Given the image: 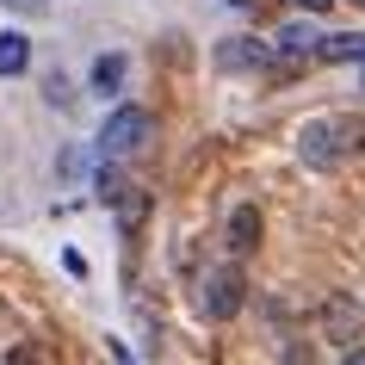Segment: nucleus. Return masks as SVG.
Listing matches in <instances>:
<instances>
[{
    "label": "nucleus",
    "mask_w": 365,
    "mask_h": 365,
    "mask_svg": "<svg viewBox=\"0 0 365 365\" xmlns=\"http://www.w3.org/2000/svg\"><path fill=\"white\" fill-rule=\"evenodd\" d=\"M230 6H248V0H230Z\"/></svg>",
    "instance_id": "18"
},
{
    "label": "nucleus",
    "mask_w": 365,
    "mask_h": 365,
    "mask_svg": "<svg viewBox=\"0 0 365 365\" xmlns=\"http://www.w3.org/2000/svg\"><path fill=\"white\" fill-rule=\"evenodd\" d=\"M124 75H130V62L118 56V50H112V56H99V62H93V93H99V99L124 93Z\"/></svg>",
    "instance_id": "6"
},
{
    "label": "nucleus",
    "mask_w": 365,
    "mask_h": 365,
    "mask_svg": "<svg viewBox=\"0 0 365 365\" xmlns=\"http://www.w3.org/2000/svg\"><path fill=\"white\" fill-rule=\"evenodd\" d=\"M297 6H304V13H322V6H328V0H297Z\"/></svg>",
    "instance_id": "15"
},
{
    "label": "nucleus",
    "mask_w": 365,
    "mask_h": 365,
    "mask_svg": "<svg viewBox=\"0 0 365 365\" xmlns=\"http://www.w3.org/2000/svg\"><path fill=\"white\" fill-rule=\"evenodd\" d=\"M359 81H365V56H359Z\"/></svg>",
    "instance_id": "17"
},
{
    "label": "nucleus",
    "mask_w": 365,
    "mask_h": 365,
    "mask_svg": "<svg viewBox=\"0 0 365 365\" xmlns=\"http://www.w3.org/2000/svg\"><path fill=\"white\" fill-rule=\"evenodd\" d=\"M143 217H149V198H143V192H136V186H130V198L118 205V223H124V230H136Z\"/></svg>",
    "instance_id": "11"
},
{
    "label": "nucleus",
    "mask_w": 365,
    "mask_h": 365,
    "mask_svg": "<svg viewBox=\"0 0 365 365\" xmlns=\"http://www.w3.org/2000/svg\"><path fill=\"white\" fill-rule=\"evenodd\" d=\"M217 68H272V50L254 38H230L217 43Z\"/></svg>",
    "instance_id": "5"
},
{
    "label": "nucleus",
    "mask_w": 365,
    "mask_h": 365,
    "mask_svg": "<svg viewBox=\"0 0 365 365\" xmlns=\"http://www.w3.org/2000/svg\"><path fill=\"white\" fill-rule=\"evenodd\" d=\"M254 242H260V211H254V205H235V211H230V248L248 254Z\"/></svg>",
    "instance_id": "7"
},
{
    "label": "nucleus",
    "mask_w": 365,
    "mask_h": 365,
    "mask_svg": "<svg viewBox=\"0 0 365 365\" xmlns=\"http://www.w3.org/2000/svg\"><path fill=\"white\" fill-rule=\"evenodd\" d=\"M149 130H155V118L143 112V106H124V112L106 118V136H99V149H106V155H136L143 143H149Z\"/></svg>",
    "instance_id": "3"
},
{
    "label": "nucleus",
    "mask_w": 365,
    "mask_h": 365,
    "mask_svg": "<svg viewBox=\"0 0 365 365\" xmlns=\"http://www.w3.org/2000/svg\"><path fill=\"white\" fill-rule=\"evenodd\" d=\"M297 149H304L309 168H334L346 149H359V124H328V118H316V124H304Z\"/></svg>",
    "instance_id": "1"
},
{
    "label": "nucleus",
    "mask_w": 365,
    "mask_h": 365,
    "mask_svg": "<svg viewBox=\"0 0 365 365\" xmlns=\"http://www.w3.org/2000/svg\"><path fill=\"white\" fill-rule=\"evenodd\" d=\"M322 334L353 346V334H359V304H353L346 291H328V304H322Z\"/></svg>",
    "instance_id": "4"
},
{
    "label": "nucleus",
    "mask_w": 365,
    "mask_h": 365,
    "mask_svg": "<svg viewBox=\"0 0 365 365\" xmlns=\"http://www.w3.org/2000/svg\"><path fill=\"white\" fill-rule=\"evenodd\" d=\"M25 62H31L25 31H0V75H25Z\"/></svg>",
    "instance_id": "9"
},
{
    "label": "nucleus",
    "mask_w": 365,
    "mask_h": 365,
    "mask_svg": "<svg viewBox=\"0 0 365 365\" xmlns=\"http://www.w3.org/2000/svg\"><path fill=\"white\" fill-rule=\"evenodd\" d=\"M242 297H248L242 267H217V272H205V285H198V304H205V316H217V322H230L235 309H242Z\"/></svg>",
    "instance_id": "2"
},
{
    "label": "nucleus",
    "mask_w": 365,
    "mask_h": 365,
    "mask_svg": "<svg viewBox=\"0 0 365 365\" xmlns=\"http://www.w3.org/2000/svg\"><path fill=\"white\" fill-rule=\"evenodd\" d=\"M6 6H19V13H43V0H6Z\"/></svg>",
    "instance_id": "14"
},
{
    "label": "nucleus",
    "mask_w": 365,
    "mask_h": 365,
    "mask_svg": "<svg viewBox=\"0 0 365 365\" xmlns=\"http://www.w3.org/2000/svg\"><path fill=\"white\" fill-rule=\"evenodd\" d=\"M359 6H365V0H359Z\"/></svg>",
    "instance_id": "19"
},
{
    "label": "nucleus",
    "mask_w": 365,
    "mask_h": 365,
    "mask_svg": "<svg viewBox=\"0 0 365 365\" xmlns=\"http://www.w3.org/2000/svg\"><path fill=\"white\" fill-rule=\"evenodd\" d=\"M285 365H316V353L309 346H285Z\"/></svg>",
    "instance_id": "13"
},
{
    "label": "nucleus",
    "mask_w": 365,
    "mask_h": 365,
    "mask_svg": "<svg viewBox=\"0 0 365 365\" xmlns=\"http://www.w3.org/2000/svg\"><path fill=\"white\" fill-rule=\"evenodd\" d=\"M316 56H322V62H359L365 56V38H353V31H328V38L316 43Z\"/></svg>",
    "instance_id": "8"
},
{
    "label": "nucleus",
    "mask_w": 365,
    "mask_h": 365,
    "mask_svg": "<svg viewBox=\"0 0 365 365\" xmlns=\"http://www.w3.org/2000/svg\"><path fill=\"white\" fill-rule=\"evenodd\" d=\"M93 192L106 198V205H124V198H130V180H124V173H118V168H99V180H93Z\"/></svg>",
    "instance_id": "10"
},
{
    "label": "nucleus",
    "mask_w": 365,
    "mask_h": 365,
    "mask_svg": "<svg viewBox=\"0 0 365 365\" xmlns=\"http://www.w3.org/2000/svg\"><path fill=\"white\" fill-rule=\"evenodd\" d=\"M6 365H43V353H38V346H13V353H6Z\"/></svg>",
    "instance_id": "12"
},
{
    "label": "nucleus",
    "mask_w": 365,
    "mask_h": 365,
    "mask_svg": "<svg viewBox=\"0 0 365 365\" xmlns=\"http://www.w3.org/2000/svg\"><path fill=\"white\" fill-rule=\"evenodd\" d=\"M346 365H365V346H353V353H346Z\"/></svg>",
    "instance_id": "16"
}]
</instances>
